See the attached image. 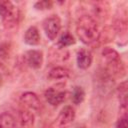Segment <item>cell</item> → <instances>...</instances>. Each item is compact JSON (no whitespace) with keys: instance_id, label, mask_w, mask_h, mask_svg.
Returning <instances> with one entry per match:
<instances>
[{"instance_id":"10","label":"cell","mask_w":128,"mask_h":128,"mask_svg":"<svg viewBox=\"0 0 128 128\" xmlns=\"http://www.w3.org/2000/svg\"><path fill=\"white\" fill-rule=\"evenodd\" d=\"M92 61H93V57L89 50L83 48L77 52L76 62H77V66L80 69H88L92 64Z\"/></svg>"},{"instance_id":"4","label":"cell","mask_w":128,"mask_h":128,"mask_svg":"<svg viewBox=\"0 0 128 128\" xmlns=\"http://www.w3.org/2000/svg\"><path fill=\"white\" fill-rule=\"evenodd\" d=\"M95 85L98 92L102 95H108L111 93L114 86V79L103 69H99L95 74Z\"/></svg>"},{"instance_id":"13","label":"cell","mask_w":128,"mask_h":128,"mask_svg":"<svg viewBox=\"0 0 128 128\" xmlns=\"http://www.w3.org/2000/svg\"><path fill=\"white\" fill-rule=\"evenodd\" d=\"M117 95L122 110H126L127 106V81L121 82L117 87Z\"/></svg>"},{"instance_id":"12","label":"cell","mask_w":128,"mask_h":128,"mask_svg":"<svg viewBox=\"0 0 128 128\" xmlns=\"http://www.w3.org/2000/svg\"><path fill=\"white\" fill-rule=\"evenodd\" d=\"M19 121L23 128H31L34 125V114L24 108L19 111Z\"/></svg>"},{"instance_id":"6","label":"cell","mask_w":128,"mask_h":128,"mask_svg":"<svg viewBox=\"0 0 128 128\" xmlns=\"http://www.w3.org/2000/svg\"><path fill=\"white\" fill-rule=\"evenodd\" d=\"M61 29V20L57 15H51L43 21V30L50 40H54Z\"/></svg>"},{"instance_id":"7","label":"cell","mask_w":128,"mask_h":128,"mask_svg":"<svg viewBox=\"0 0 128 128\" xmlns=\"http://www.w3.org/2000/svg\"><path fill=\"white\" fill-rule=\"evenodd\" d=\"M24 61L30 68L39 69L43 64V52L35 49L29 50L24 55Z\"/></svg>"},{"instance_id":"15","label":"cell","mask_w":128,"mask_h":128,"mask_svg":"<svg viewBox=\"0 0 128 128\" xmlns=\"http://www.w3.org/2000/svg\"><path fill=\"white\" fill-rule=\"evenodd\" d=\"M73 44H75V38H74V36H73L71 33H69L68 31L63 32V33L60 35V37H59V39H58V42H57L58 48H66V47L71 46V45H73Z\"/></svg>"},{"instance_id":"1","label":"cell","mask_w":128,"mask_h":128,"mask_svg":"<svg viewBox=\"0 0 128 128\" xmlns=\"http://www.w3.org/2000/svg\"><path fill=\"white\" fill-rule=\"evenodd\" d=\"M76 34L80 41L90 45L100 37V31L96 20L90 15H82L76 22Z\"/></svg>"},{"instance_id":"9","label":"cell","mask_w":128,"mask_h":128,"mask_svg":"<svg viewBox=\"0 0 128 128\" xmlns=\"http://www.w3.org/2000/svg\"><path fill=\"white\" fill-rule=\"evenodd\" d=\"M74 119H75V110L73 109L72 106L66 105L61 109L57 117V123L60 127H66L69 124H71Z\"/></svg>"},{"instance_id":"16","label":"cell","mask_w":128,"mask_h":128,"mask_svg":"<svg viewBox=\"0 0 128 128\" xmlns=\"http://www.w3.org/2000/svg\"><path fill=\"white\" fill-rule=\"evenodd\" d=\"M0 128H16V120L8 112L0 114Z\"/></svg>"},{"instance_id":"21","label":"cell","mask_w":128,"mask_h":128,"mask_svg":"<svg viewBox=\"0 0 128 128\" xmlns=\"http://www.w3.org/2000/svg\"><path fill=\"white\" fill-rule=\"evenodd\" d=\"M115 128H127V116H126V112H124L122 114V116H120V118L117 120Z\"/></svg>"},{"instance_id":"8","label":"cell","mask_w":128,"mask_h":128,"mask_svg":"<svg viewBox=\"0 0 128 128\" xmlns=\"http://www.w3.org/2000/svg\"><path fill=\"white\" fill-rule=\"evenodd\" d=\"M20 101L23 106L28 110L38 111L41 108V102L39 97L33 92H25L21 95Z\"/></svg>"},{"instance_id":"17","label":"cell","mask_w":128,"mask_h":128,"mask_svg":"<svg viewBox=\"0 0 128 128\" xmlns=\"http://www.w3.org/2000/svg\"><path fill=\"white\" fill-rule=\"evenodd\" d=\"M85 98V92L84 89L81 86H75L72 90V95H71V99L72 102L76 105L82 103V101Z\"/></svg>"},{"instance_id":"3","label":"cell","mask_w":128,"mask_h":128,"mask_svg":"<svg viewBox=\"0 0 128 128\" xmlns=\"http://www.w3.org/2000/svg\"><path fill=\"white\" fill-rule=\"evenodd\" d=\"M0 17L6 28H13L19 22L20 11L11 1H0Z\"/></svg>"},{"instance_id":"20","label":"cell","mask_w":128,"mask_h":128,"mask_svg":"<svg viewBox=\"0 0 128 128\" xmlns=\"http://www.w3.org/2000/svg\"><path fill=\"white\" fill-rule=\"evenodd\" d=\"M11 52V47L9 43H2L0 44V58L6 59L9 57Z\"/></svg>"},{"instance_id":"18","label":"cell","mask_w":128,"mask_h":128,"mask_svg":"<svg viewBox=\"0 0 128 128\" xmlns=\"http://www.w3.org/2000/svg\"><path fill=\"white\" fill-rule=\"evenodd\" d=\"M94 15L97 18H101L104 17V15L106 14V10L108 8V3L106 2H97L94 3Z\"/></svg>"},{"instance_id":"19","label":"cell","mask_w":128,"mask_h":128,"mask_svg":"<svg viewBox=\"0 0 128 128\" xmlns=\"http://www.w3.org/2000/svg\"><path fill=\"white\" fill-rule=\"evenodd\" d=\"M53 6V2L52 1H47V0H43V1H37L34 4V8L36 10H49L51 9Z\"/></svg>"},{"instance_id":"11","label":"cell","mask_w":128,"mask_h":128,"mask_svg":"<svg viewBox=\"0 0 128 128\" xmlns=\"http://www.w3.org/2000/svg\"><path fill=\"white\" fill-rule=\"evenodd\" d=\"M40 33L35 26L29 27L24 34V42L30 46H36L40 43Z\"/></svg>"},{"instance_id":"14","label":"cell","mask_w":128,"mask_h":128,"mask_svg":"<svg viewBox=\"0 0 128 128\" xmlns=\"http://www.w3.org/2000/svg\"><path fill=\"white\" fill-rule=\"evenodd\" d=\"M69 76V70L62 66H56L52 68L49 71L48 78L52 80H58V79H64Z\"/></svg>"},{"instance_id":"22","label":"cell","mask_w":128,"mask_h":128,"mask_svg":"<svg viewBox=\"0 0 128 128\" xmlns=\"http://www.w3.org/2000/svg\"><path fill=\"white\" fill-rule=\"evenodd\" d=\"M7 74H8L7 69H6L3 65H1V64H0V88L2 87L3 83L5 82L6 77H7Z\"/></svg>"},{"instance_id":"2","label":"cell","mask_w":128,"mask_h":128,"mask_svg":"<svg viewBox=\"0 0 128 128\" xmlns=\"http://www.w3.org/2000/svg\"><path fill=\"white\" fill-rule=\"evenodd\" d=\"M102 57L105 59V67L103 68L113 79L121 78L125 75V66L118 52L110 47H105L102 50Z\"/></svg>"},{"instance_id":"5","label":"cell","mask_w":128,"mask_h":128,"mask_svg":"<svg viewBox=\"0 0 128 128\" xmlns=\"http://www.w3.org/2000/svg\"><path fill=\"white\" fill-rule=\"evenodd\" d=\"M46 101L51 106H58L61 104L66 97V90L63 84H57L48 88L44 93Z\"/></svg>"}]
</instances>
